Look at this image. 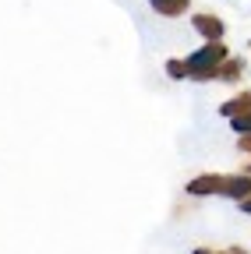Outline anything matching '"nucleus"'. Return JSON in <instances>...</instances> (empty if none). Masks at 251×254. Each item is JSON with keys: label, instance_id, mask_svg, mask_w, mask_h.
Listing matches in <instances>:
<instances>
[{"label": "nucleus", "instance_id": "f257e3e1", "mask_svg": "<svg viewBox=\"0 0 251 254\" xmlns=\"http://www.w3.org/2000/svg\"><path fill=\"white\" fill-rule=\"evenodd\" d=\"M230 57V50H227V43L219 39V43H202L195 53H187L184 57V67H187V78L191 81H216V74H219V64H223Z\"/></svg>", "mask_w": 251, "mask_h": 254}, {"label": "nucleus", "instance_id": "f03ea898", "mask_svg": "<svg viewBox=\"0 0 251 254\" xmlns=\"http://www.w3.org/2000/svg\"><path fill=\"white\" fill-rule=\"evenodd\" d=\"M191 28L198 32V36L205 39V43H219L227 36V25H223V18L219 14H212V11H198V14H191Z\"/></svg>", "mask_w": 251, "mask_h": 254}, {"label": "nucleus", "instance_id": "7ed1b4c3", "mask_svg": "<svg viewBox=\"0 0 251 254\" xmlns=\"http://www.w3.org/2000/svg\"><path fill=\"white\" fill-rule=\"evenodd\" d=\"M219 187H223V173H198L184 184V190L191 198H209V194H219Z\"/></svg>", "mask_w": 251, "mask_h": 254}, {"label": "nucleus", "instance_id": "20e7f679", "mask_svg": "<svg viewBox=\"0 0 251 254\" xmlns=\"http://www.w3.org/2000/svg\"><path fill=\"white\" fill-rule=\"evenodd\" d=\"M248 194H251V177H248V173H223V187H219V198L244 201Z\"/></svg>", "mask_w": 251, "mask_h": 254}, {"label": "nucleus", "instance_id": "39448f33", "mask_svg": "<svg viewBox=\"0 0 251 254\" xmlns=\"http://www.w3.org/2000/svg\"><path fill=\"white\" fill-rule=\"evenodd\" d=\"M244 74H248V60H244V57H227L223 64H219L216 81H223V85H237Z\"/></svg>", "mask_w": 251, "mask_h": 254}, {"label": "nucleus", "instance_id": "423d86ee", "mask_svg": "<svg viewBox=\"0 0 251 254\" xmlns=\"http://www.w3.org/2000/svg\"><path fill=\"white\" fill-rule=\"evenodd\" d=\"M149 4L160 18H180V14H187L191 0H149Z\"/></svg>", "mask_w": 251, "mask_h": 254}, {"label": "nucleus", "instance_id": "0eeeda50", "mask_svg": "<svg viewBox=\"0 0 251 254\" xmlns=\"http://www.w3.org/2000/svg\"><path fill=\"white\" fill-rule=\"evenodd\" d=\"M248 110H251V88L237 92L234 99H227V103H219V113H223L227 120H230V117H237V113H248Z\"/></svg>", "mask_w": 251, "mask_h": 254}, {"label": "nucleus", "instance_id": "6e6552de", "mask_svg": "<svg viewBox=\"0 0 251 254\" xmlns=\"http://www.w3.org/2000/svg\"><path fill=\"white\" fill-rule=\"evenodd\" d=\"M167 78H170V81H184V78H187V67H184L180 57H170V60H167Z\"/></svg>", "mask_w": 251, "mask_h": 254}, {"label": "nucleus", "instance_id": "1a4fd4ad", "mask_svg": "<svg viewBox=\"0 0 251 254\" xmlns=\"http://www.w3.org/2000/svg\"><path fill=\"white\" fill-rule=\"evenodd\" d=\"M230 131H234V134H251V110L230 117Z\"/></svg>", "mask_w": 251, "mask_h": 254}, {"label": "nucleus", "instance_id": "9d476101", "mask_svg": "<svg viewBox=\"0 0 251 254\" xmlns=\"http://www.w3.org/2000/svg\"><path fill=\"white\" fill-rule=\"evenodd\" d=\"M237 148L241 155H251V134H237Z\"/></svg>", "mask_w": 251, "mask_h": 254}, {"label": "nucleus", "instance_id": "9b49d317", "mask_svg": "<svg viewBox=\"0 0 251 254\" xmlns=\"http://www.w3.org/2000/svg\"><path fill=\"white\" fill-rule=\"evenodd\" d=\"M216 254H248L241 244H230V247H223V251H216Z\"/></svg>", "mask_w": 251, "mask_h": 254}, {"label": "nucleus", "instance_id": "f8f14e48", "mask_svg": "<svg viewBox=\"0 0 251 254\" xmlns=\"http://www.w3.org/2000/svg\"><path fill=\"white\" fill-rule=\"evenodd\" d=\"M237 205H241V212H244V215H251V194H248L244 201H237Z\"/></svg>", "mask_w": 251, "mask_h": 254}, {"label": "nucleus", "instance_id": "ddd939ff", "mask_svg": "<svg viewBox=\"0 0 251 254\" xmlns=\"http://www.w3.org/2000/svg\"><path fill=\"white\" fill-rule=\"evenodd\" d=\"M195 254H216V251H209V247H198V251H195Z\"/></svg>", "mask_w": 251, "mask_h": 254}, {"label": "nucleus", "instance_id": "4468645a", "mask_svg": "<svg viewBox=\"0 0 251 254\" xmlns=\"http://www.w3.org/2000/svg\"><path fill=\"white\" fill-rule=\"evenodd\" d=\"M241 173H248V177H251V163H248V166H244V170H241Z\"/></svg>", "mask_w": 251, "mask_h": 254}]
</instances>
